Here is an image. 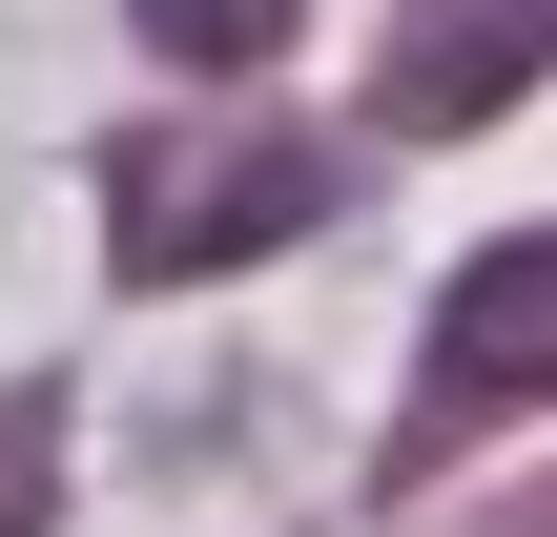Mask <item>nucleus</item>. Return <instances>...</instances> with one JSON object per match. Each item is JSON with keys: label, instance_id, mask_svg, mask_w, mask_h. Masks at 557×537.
<instances>
[{"label": "nucleus", "instance_id": "20e7f679", "mask_svg": "<svg viewBox=\"0 0 557 537\" xmlns=\"http://www.w3.org/2000/svg\"><path fill=\"white\" fill-rule=\"evenodd\" d=\"M124 21H145L186 83H227V62H269V41H289V0H124Z\"/></svg>", "mask_w": 557, "mask_h": 537}, {"label": "nucleus", "instance_id": "f03ea898", "mask_svg": "<svg viewBox=\"0 0 557 537\" xmlns=\"http://www.w3.org/2000/svg\"><path fill=\"white\" fill-rule=\"evenodd\" d=\"M310 228V145H248V166H207V186H165L145 228H124V269L165 290V269H227V248H289Z\"/></svg>", "mask_w": 557, "mask_h": 537}, {"label": "nucleus", "instance_id": "7ed1b4c3", "mask_svg": "<svg viewBox=\"0 0 557 537\" xmlns=\"http://www.w3.org/2000/svg\"><path fill=\"white\" fill-rule=\"evenodd\" d=\"M537 41H557V0H475V21H455V62H413V83H393V124H475V103H517V83H537Z\"/></svg>", "mask_w": 557, "mask_h": 537}, {"label": "nucleus", "instance_id": "f257e3e1", "mask_svg": "<svg viewBox=\"0 0 557 537\" xmlns=\"http://www.w3.org/2000/svg\"><path fill=\"white\" fill-rule=\"evenodd\" d=\"M517 393H557V228L475 248L434 310V414H517Z\"/></svg>", "mask_w": 557, "mask_h": 537}]
</instances>
